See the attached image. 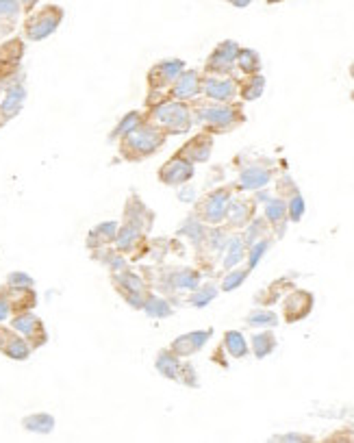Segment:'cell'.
I'll return each mask as SVG.
<instances>
[{"instance_id":"14","label":"cell","mask_w":354,"mask_h":443,"mask_svg":"<svg viewBox=\"0 0 354 443\" xmlns=\"http://www.w3.org/2000/svg\"><path fill=\"white\" fill-rule=\"evenodd\" d=\"M200 94L207 100L231 102L237 96V81L231 74H202Z\"/></svg>"},{"instance_id":"40","label":"cell","mask_w":354,"mask_h":443,"mask_svg":"<svg viewBox=\"0 0 354 443\" xmlns=\"http://www.w3.org/2000/svg\"><path fill=\"white\" fill-rule=\"evenodd\" d=\"M248 274H250V270H237V268L228 270V274L222 278L220 289H222V291H233V289H237V287L241 285V282L248 278Z\"/></svg>"},{"instance_id":"32","label":"cell","mask_w":354,"mask_h":443,"mask_svg":"<svg viewBox=\"0 0 354 443\" xmlns=\"http://www.w3.org/2000/svg\"><path fill=\"white\" fill-rule=\"evenodd\" d=\"M246 252H248V245L241 237H228L226 248H224V257H222V268L226 272L237 268V265L243 261Z\"/></svg>"},{"instance_id":"9","label":"cell","mask_w":354,"mask_h":443,"mask_svg":"<svg viewBox=\"0 0 354 443\" xmlns=\"http://www.w3.org/2000/svg\"><path fill=\"white\" fill-rule=\"evenodd\" d=\"M231 200H233V191L228 187L214 189L211 193H207V196H202V200H196L193 216L209 226H220L226 218V211H228Z\"/></svg>"},{"instance_id":"45","label":"cell","mask_w":354,"mask_h":443,"mask_svg":"<svg viewBox=\"0 0 354 443\" xmlns=\"http://www.w3.org/2000/svg\"><path fill=\"white\" fill-rule=\"evenodd\" d=\"M11 320V305L7 296V285H0V324Z\"/></svg>"},{"instance_id":"42","label":"cell","mask_w":354,"mask_h":443,"mask_svg":"<svg viewBox=\"0 0 354 443\" xmlns=\"http://www.w3.org/2000/svg\"><path fill=\"white\" fill-rule=\"evenodd\" d=\"M287 216H289L291 222H300V220H303V216H305V200H303V196H300L298 191L291 193L289 204H287Z\"/></svg>"},{"instance_id":"48","label":"cell","mask_w":354,"mask_h":443,"mask_svg":"<svg viewBox=\"0 0 354 443\" xmlns=\"http://www.w3.org/2000/svg\"><path fill=\"white\" fill-rule=\"evenodd\" d=\"M274 441H311V437H305V435H285V437H274Z\"/></svg>"},{"instance_id":"8","label":"cell","mask_w":354,"mask_h":443,"mask_svg":"<svg viewBox=\"0 0 354 443\" xmlns=\"http://www.w3.org/2000/svg\"><path fill=\"white\" fill-rule=\"evenodd\" d=\"M148 241L150 239H148V233L144 228H139L137 224H131V222H120L113 248L120 255L127 257L129 261L139 263L148 255Z\"/></svg>"},{"instance_id":"51","label":"cell","mask_w":354,"mask_h":443,"mask_svg":"<svg viewBox=\"0 0 354 443\" xmlns=\"http://www.w3.org/2000/svg\"><path fill=\"white\" fill-rule=\"evenodd\" d=\"M0 96H3V83H0Z\"/></svg>"},{"instance_id":"41","label":"cell","mask_w":354,"mask_h":443,"mask_svg":"<svg viewBox=\"0 0 354 443\" xmlns=\"http://www.w3.org/2000/svg\"><path fill=\"white\" fill-rule=\"evenodd\" d=\"M268 245H270L268 239H257L255 243L248 245V270H255V268H257L259 259H261L265 252H268Z\"/></svg>"},{"instance_id":"3","label":"cell","mask_w":354,"mask_h":443,"mask_svg":"<svg viewBox=\"0 0 354 443\" xmlns=\"http://www.w3.org/2000/svg\"><path fill=\"white\" fill-rule=\"evenodd\" d=\"M146 120L154 122L159 129H161L168 137L174 135H185L193 129V115H191V107L185 100H174L168 98L156 107L144 109Z\"/></svg>"},{"instance_id":"46","label":"cell","mask_w":354,"mask_h":443,"mask_svg":"<svg viewBox=\"0 0 354 443\" xmlns=\"http://www.w3.org/2000/svg\"><path fill=\"white\" fill-rule=\"evenodd\" d=\"M179 200H181V202H193V200H196V189H193V187L181 189V191H179Z\"/></svg>"},{"instance_id":"1","label":"cell","mask_w":354,"mask_h":443,"mask_svg":"<svg viewBox=\"0 0 354 443\" xmlns=\"http://www.w3.org/2000/svg\"><path fill=\"white\" fill-rule=\"evenodd\" d=\"M166 141H168V135L159 129L154 122L144 118V122H141L137 129H133L129 135H124L118 141V154L129 163H141L161 150L166 146Z\"/></svg>"},{"instance_id":"44","label":"cell","mask_w":354,"mask_h":443,"mask_svg":"<svg viewBox=\"0 0 354 443\" xmlns=\"http://www.w3.org/2000/svg\"><path fill=\"white\" fill-rule=\"evenodd\" d=\"M7 285H11V287H35V280L26 272H11L7 276Z\"/></svg>"},{"instance_id":"20","label":"cell","mask_w":354,"mask_h":443,"mask_svg":"<svg viewBox=\"0 0 354 443\" xmlns=\"http://www.w3.org/2000/svg\"><path fill=\"white\" fill-rule=\"evenodd\" d=\"M122 222H131L137 224L139 228H144L146 233H150L152 226H154V211L146 207V202L141 200L137 193L129 196L127 204H124V216Z\"/></svg>"},{"instance_id":"22","label":"cell","mask_w":354,"mask_h":443,"mask_svg":"<svg viewBox=\"0 0 354 443\" xmlns=\"http://www.w3.org/2000/svg\"><path fill=\"white\" fill-rule=\"evenodd\" d=\"M118 228H120V222L115 220H107V222H100L96 224L90 233H87V239H85V245L90 252H96L100 250V248H109L113 245L115 241V235H118Z\"/></svg>"},{"instance_id":"33","label":"cell","mask_w":354,"mask_h":443,"mask_svg":"<svg viewBox=\"0 0 354 443\" xmlns=\"http://www.w3.org/2000/svg\"><path fill=\"white\" fill-rule=\"evenodd\" d=\"M22 428L33 435H50L55 430V417L50 413H31L22 417Z\"/></svg>"},{"instance_id":"10","label":"cell","mask_w":354,"mask_h":443,"mask_svg":"<svg viewBox=\"0 0 354 443\" xmlns=\"http://www.w3.org/2000/svg\"><path fill=\"white\" fill-rule=\"evenodd\" d=\"M9 326L24 337L33 352L44 348L48 344V330H46V326L42 322V317H38L33 311L11 315V324Z\"/></svg>"},{"instance_id":"24","label":"cell","mask_w":354,"mask_h":443,"mask_svg":"<svg viewBox=\"0 0 354 443\" xmlns=\"http://www.w3.org/2000/svg\"><path fill=\"white\" fill-rule=\"evenodd\" d=\"M22 17L20 0H0V40L9 38Z\"/></svg>"},{"instance_id":"28","label":"cell","mask_w":354,"mask_h":443,"mask_svg":"<svg viewBox=\"0 0 354 443\" xmlns=\"http://www.w3.org/2000/svg\"><path fill=\"white\" fill-rule=\"evenodd\" d=\"M144 118H146V113H144V109H135V111H129V113H124L122 118H120V122L115 124V127L111 129V133L107 135V141L109 144H118V141L124 137V135H129L133 129H137L141 122H144Z\"/></svg>"},{"instance_id":"31","label":"cell","mask_w":354,"mask_h":443,"mask_svg":"<svg viewBox=\"0 0 354 443\" xmlns=\"http://www.w3.org/2000/svg\"><path fill=\"white\" fill-rule=\"evenodd\" d=\"M179 237H185L193 248H200L204 237H207V224L200 222L196 216H189L181 226H179Z\"/></svg>"},{"instance_id":"50","label":"cell","mask_w":354,"mask_h":443,"mask_svg":"<svg viewBox=\"0 0 354 443\" xmlns=\"http://www.w3.org/2000/svg\"><path fill=\"white\" fill-rule=\"evenodd\" d=\"M350 74H352V79H354V63L350 65Z\"/></svg>"},{"instance_id":"16","label":"cell","mask_w":354,"mask_h":443,"mask_svg":"<svg viewBox=\"0 0 354 443\" xmlns=\"http://www.w3.org/2000/svg\"><path fill=\"white\" fill-rule=\"evenodd\" d=\"M0 354L11 361H26L33 350L20 332L13 330L11 326L0 324Z\"/></svg>"},{"instance_id":"13","label":"cell","mask_w":354,"mask_h":443,"mask_svg":"<svg viewBox=\"0 0 354 443\" xmlns=\"http://www.w3.org/2000/svg\"><path fill=\"white\" fill-rule=\"evenodd\" d=\"M193 174H196V166L189 163L187 159L172 154L168 161L156 170V179L166 187H183L191 183Z\"/></svg>"},{"instance_id":"4","label":"cell","mask_w":354,"mask_h":443,"mask_svg":"<svg viewBox=\"0 0 354 443\" xmlns=\"http://www.w3.org/2000/svg\"><path fill=\"white\" fill-rule=\"evenodd\" d=\"M146 280L163 296L174 298L176 293H189L196 289L202 282V274L196 268H159L152 272V276L148 274Z\"/></svg>"},{"instance_id":"17","label":"cell","mask_w":354,"mask_h":443,"mask_svg":"<svg viewBox=\"0 0 354 443\" xmlns=\"http://www.w3.org/2000/svg\"><path fill=\"white\" fill-rule=\"evenodd\" d=\"M211 152H214V135L209 131H202L198 135H193L187 144H183L174 154H179L183 159H187L189 163H207Z\"/></svg>"},{"instance_id":"11","label":"cell","mask_w":354,"mask_h":443,"mask_svg":"<svg viewBox=\"0 0 354 443\" xmlns=\"http://www.w3.org/2000/svg\"><path fill=\"white\" fill-rule=\"evenodd\" d=\"M24 52V38H7L0 42V83H7L9 79L22 72Z\"/></svg>"},{"instance_id":"15","label":"cell","mask_w":354,"mask_h":443,"mask_svg":"<svg viewBox=\"0 0 354 443\" xmlns=\"http://www.w3.org/2000/svg\"><path fill=\"white\" fill-rule=\"evenodd\" d=\"M239 44L233 40H226L216 50L211 52L204 63V74H233V67L237 61Z\"/></svg>"},{"instance_id":"18","label":"cell","mask_w":354,"mask_h":443,"mask_svg":"<svg viewBox=\"0 0 354 443\" xmlns=\"http://www.w3.org/2000/svg\"><path fill=\"white\" fill-rule=\"evenodd\" d=\"M211 335H214V328L191 330V332L179 335V337H176V339L170 344V350L176 354V357H181V359L193 357V354L200 352V350L207 346V341L211 339Z\"/></svg>"},{"instance_id":"19","label":"cell","mask_w":354,"mask_h":443,"mask_svg":"<svg viewBox=\"0 0 354 443\" xmlns=\"http://www.w3.org/2000/svg\"><path fill=\"white\" fill-rule=\"evenodd\" d=\"M200 81H202V74L198 72V70H187L185 67L179 74V79H176L168 90V98L185 100V102L198 98L200 96Z\"/></svg>"},{"instance_id":"47","label":"cell","mask_w":354,"mask_h":443,"mask_svg":"<svg viewBox=\"0 0 354 443\" xmlns=\"http://www.w3.org/2000/svg\"><path fill=\"white\" fill-rule=\"evenodd\" d=\"M20 5H22V13L26 15V13H31L33 9H38L40 0H20Z\"/></svg>"},{"instance_id":"43","label":"cell","mask_w":354,"mask_h":443,"mask_svg":"<svg viewBox=\"0 0 354 443\" xmlns=\"http://www.w3.org/2000/svg\"><path fill=\"white\" fill-rule=\"evenodd\" d=\"M179 382L185 385V387H198V374H196V369H193L191 363H183V365H181Z\"/></svg>"},{"instance_id":"49","label":"cell","mask_w":354,"mask_h":443,"mask_svg":"<svg viewBox=\"0 0 354 443\" xmlns=\"http://www.w3.org/2000/svg\"><path fill=\"white\" fill-rule=\"evenodd\" d=\"M228 3L235 5V7H248V5L252 3V0H228Z\"/></svg>"},{"instance_id":"7","label":"cell","mask_w":354,"mask_h":443,"mask_svg":"<svg viewBox=\"0 0 354 443\" xmlns=\"http://www.w3.org/2000/svg\"><path fill=\"white\" fill-rule=\"evenodd\" d=\"M26 74L24 70L7 83H3V96H0V127H7L11 120L22 113L26 104Z\"/></svg>"},{"instance_id":"30","label":"cell","mask_w":354,"mask_h":443,"mask_svg":"<svg viewBox=\"0 0 354 443\" xmlns=\"http://www.w3.org/2000/svg\"><path fill=\"white\" fill-rule=\"evenodd\" d=\"M144 311L148 317H152V320H166V317H172L174 315V305H172V298H166V296H156V293H150L146 305H144Z\"/></svg>"},{"instance_id":"21","label":"cell","mask_w":354,"mask_h":443,"mask_svg":"<svg viewBox=\"0 0 354 443\" xmlns=\"http://www.w3.org/2000/svg\"><path fill=\"white\" fill-rule=\"evenodd\" d=\"M313 309V293L296 289L285 298V307H282V315L287 322H298L307 317Z\"/></svg>"},{"instance_id":"29","label":"cell","mask_w":354,"mask_h":443,"mask_svg":"<svg viewBox=\"0 0 354 443\" xmlns=\"http://www.w3.org/2000/svg\"><path fill=\"white\" fill-rule=\"evenodd\" d=\"M272 181L270 170L261 166H250L239 174V189H261Z\"/></svg>"},{"instance_id":"39","label":"cell","mask_w":354,"mask_h":443,"mask_svg":"<svg viewBox=\"0 0 354 443\" xmlns=\"http://www.w3.org/2000/svg\"><path fill=\"white\" fill-rule=\"evenodd\" d=\"M246 324L248 326H265V328H274L278 324V317L272 311H252L250 315L246 317Z\"/></svg>"},{"instance_id":"37","label":"cell","mask_w":354,"mask_h":443,"mask_svg":"<svg viewBox=\"0 0 354 443\" xmlns=\"http://www.w3.org/2000/svg\"><path fill=\"white\" fill-rule=\"evenodd\" d=\"M274 348H276V337L270 330L252 335V352L257 359H265L268 354L274 352Z\"/></svg>"},{"instance_id":"5","label":"cell","mask_w":354,"mask_h":443,"mask_svg":"<svg viewBox=\"0 0 354 443\" xmlns=\"http://www.w3.org/2000/svg\"><path fill=\"white\" fill-rule=\"evenodd\" d=\"M65 17V11L59 5H44L40 9H33L26 13L22 22V38L24 42H42L57 33Z\"/></svg>"},{"instance_id":"12","label":"cell","mask_w":354,"mask_h":443,"mask_svg":"<svg viewBox=\"0 0 354 443\" xmlns=\"http://www.w3.org/2000/svg\"><path fill=\"white\" fill-rule=\"evenodd\" d=\"M185 70L183 59H161L156 61L146 74V85L148 92H168L172 83L179 79V74Z\"/></svg>"},{"instance_id":"36","label":"cell","mask_w":354,"mask_h":443,"mask_svg":"<svg viewBox=\"0 0 354 443\" xmlns=\"http://www.w3.org/2000/svg\"><path fill=\"white\" fill-rule=\"evenodd\" d=\"M235 65L241 70L243 74H259V70H261V57H259V52L252 50V48H239Z\"/></svg>"},{"instance_id":"26","label":"cell","mask_w":354,"mask_h":443,"mask_svg":"<svg viewBox=\"0 0 354 443\" xmlns=\"http://www.w3.org/2000/svg\"><path fill=\"white\" fill-rule=\"evenodd\" d=\"M263 200H265V220L276 228L278 237H282V233H285V222L289 220L285 200L280 198H263Z\"/></svg>"},{"instance_id":"35","label":"cell","mask_w":354,"mask_h":443,"mask_svg":"<svg viewBox=\"0 0 354 443\" xmlns=\"http://www.w3.org/2000/svg\"><path fill=\"white\" fill-rule=\"evenodd\" d=\"M216 296H218V287L214 285V282H200V285H198L196 289L189 291V296H187V305L196 307V309H202V307H207Z\"/></svg>"},{"instance_id":"38","label":"cell","mask_w":354,"mask_h":443,"mask_svg":"<svg viewBox=\"0 0 354 443\" xmlns=\"http://www.w3.org/2000/svg\"><path fill=\"white\" fill-rule=\"evenodd\" d=\"M224 348L235 359H241V357H246V354H248V344L243 339V335L237 332V330H228L224 335Z\"/></svg>"},{"instance_id":"27","label":"cell","mask_w":354,"mask_h":443,"mask_svg":"<svg viewBox=\"0 0 354 443\" xmlns=\"http://www.w3.org/2000/svg\"><path fill=\"white\" fill-rule=\"evenodd\" d=\"M252 220V202L248 200H231L226 211V226L228 228H243L246 224H250Z\"/></svg>"},{"instance_id":"6","label":"cell","mask_w":354,"mask_h":443,"mask_svg":"<svg viewBox=\"0 0 354 443\" xmlns=\"http://www.w3.org/2000/svg\"><path fill=\"white\" fill-rule=\"evenodd\" d=\"M111 285H113L115 293L135 311L144 309L148 296L152 293L150 282L144 276H139L137 272H133L131 265H129V268L118 270V272H111Z\"/></svg>"},{"instance_id":"52","label":"cell","mask_w":354,"mask_h":443,"mask_svg":"<svg viewBox=\"0 0 354 443\" xmlns=\"http://www.w3.org/2000/svg\"><path fill=\"white\" fill-rule=\"evenodd\" d=\"M270 3H280V0H270Z\"/></svg>"},{"instance_id":"53","label":"cell","mask_w":354,"mask_h":443,"mask_svg":"<svg viewBox=\"0 0 354 443\" xmlns=\"http://www.w3.org/2000/svg\"><path fill=\"white\" fill-rule=\"evenodd\" d=\"M352 98H354V94H352Z\"/></svg>"},{"instance_id":"2","label":"cell","mask_w":354,"mask_h":443,"mask_svg":"<svg viewBox=\"0 0 354 443\" xmlns=\"http://www.w3.org/2000/svg\"><path fill=\"white\" fill-rule=\"evenodd\" d=\"M193 127H202V131H209L211 135L226 133L243 122L241 107H235L231 102H216V100H189Z\"/></svg>"},{"instance_id":"23","label":"cell","mask_w":354,"mask_h":443,"mask_svg":"<svg viewBox=\"0 0 354 443\" xmlns=\"http://www.w3.org/2000/svg\"><path fill=\"white\" fill-rule=\"evenodd\" d=\"M7 296H9V305H11V315L26 313V311H33L35 307H38V293H35V287H11V285H7Z\"/></svg>"},{"instance_id":"25","label":"cell","mask_w":354,"mask_h":443,"mask_svg":"<svg viewBox=\"0 0 354 443\" xmlns=\"http://www.w3.org/2000/svg\"><path fill=\"white\" fill-rule=\"evenodd\" d=\"M181 365H183V359L176 357V354H174L170 348L159 350L156 359H154V369H156L163 378H168V380H172V382H179Z\"/></svg>"},{"instance_id":"34","label":"cell","mask_w":354,"mask_h":443,"mask_svg":"<svg viewBox=\"0 0 354 443\" xmlns=\"http://www.w3.org/2000/svg\"><path fill=\"white\" fill-rule=\"evenodd\" d=\"M265 90V79L261 74H246L243 81H237V94L243 100H257Z\"/></svg>"}]
</instances>
